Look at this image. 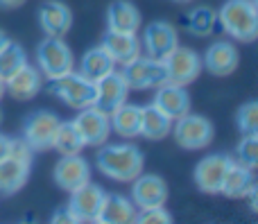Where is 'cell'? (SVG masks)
<instances>
[{"label":"cell","mask_w":258,"mask_h":224,"mask_svg":"<svg viewBox=\"0 0 258 224\" xmlns=\"http://www.w3.org/2000/svg\"><path fill=\"white\" fill-rule=\"evenodd\" d=\"M218 21L240 43H251L258 36V7L254 0H227L218 12Z\"/></svg>","instance_id":"7a4b0ae2"},{"label":"cell","mask_w":258,"mask_h":224,"mask_svg":"<svg viewBox=\"0 0 258 224\" xmlns=\"http://www.w3.org/2000/svg\"><path fill=\"white\" fill-rule=\"evenodd\" d=\"M136 206L122 195H104L98 213V222L102 224H132L136 220Z\"/></svg>","instance_id":"7402d4cb"},{"label":"cell","mask_w":258,"mask_h":224,"mask_svg":"<svg viewBox=\"0 0 258 224\" xmlns=\"http://www.w3.org/2000/svg\"><path fill=\"white\" fill-rule=\"evenodd\" d=\"M52 147L57 150L61 157H68V154H80L82 150L86 147L84 140H82L80 131L75 129V125H73V120L68 122H59L57 127V134H54V140H52Z\"/></svg>","instance_id":"f1b7e54d"},{"label":"cell","mask_w":258,"mask_h":224,"mask_svg":"<svg viewBox=\"0 0 258 224\" xmlns=\"http://www.w3.org/2000/svg\"><path fill=\"white\" fill-rule=\"evenodd\" d=\"M95 166L104 177L113 181H134L143 172L145 157L136 145L129 143H104L95 154Z\"/></svg>","instance_id":"6da1fadb"},{"label":"cell","mask_w":258,"mask_h":224,"mask_svg":"<svg viewBox=\"0 0 258 224\" xmlns=\"http://www.w3.org/2000/svg\"><path fill=\"white\" fill-rule=\"evenodd\" d=\"M111 131H116L122 138H138L141 136V107L138 104L122 102L111 113Z\"/></svg>","instance_id":"d4e9b609"},{"label":"cell","mask_w":258,"mask_h":224,"mask_svg":"<svg viewBox=\"0 0 258 224\" xmlns=\"http://www.w3.org/2000/svg\"><path fill=\"white\" fill-rule=\"evenodd\" d=\"M170 134L174 136V143L179 145L181 150H204L213 143L215 129L211 125L209 118L197 116V113L188 111L186 116L177 118L172 122V131Z\"/></svg>","instance_id":"8992f818"},{"label":"cell","mask_w":258,"mask_h":224,"mask_svg":"<svg viewBox=\"0 0 258 224\" xmlns=\"http://www.w3.org/2000/svg\"><path fill=\"white\" fill-rule=\"evenodd\" d=\"M91 181V166L84 157L80 154H68V157L59 159L54 166V184L66 193H73L75 188L84 186Z\"/></svg>","instance_id":"9a60e30c"},{"label":"cell","mask_w":258,"mask_h":224,"mask_svg":"<svg viewBox=\"0 0 258 224\" xmlns=\"http://www.w3.org/2000/svg\"><path fill=\"white\" fill-rule=\"evenodd\" d=\"M122 77H125L129 91H145V89H159L165 84V66L161 59L154 57H141L132 59L122 66Z\"/></svg>","instance_id":"ba28073f"},{"label":"cell","mask_w":258,"mask_h":224,"mask_svg":"<svg viewBox=\"0 0 258 224\" xmlns=\"http://www.w3.org/2000/svg\"><path fill=\"white\" fill-rule=\"evenodd\" d=\"M168 202V184L159 175H138L132 181V204L143 211V208L165 206Z\"/></svg>","instance_id":"4fadbf2b"},{"label":"cell","mask_w":258,"mask_h":224,"mask_svg":"<svg viewBox=\"0 0 258 224\" xmlns=\"http://www.w3.org/2000/svg\"><path fill=\"white\" fill-rule=\"evenodd\" d=\"M174 3H190V0H174Z\"/></svg>","instance_id":"f35d334b"},{"label":"cell","mask_w":258,"mask_h":224,"mask_svg":"<svg viewBox=\"0 0 258 224\" xmlns=\"http://www.w3.org/2000/svg\"><path fill=\"white\" fill-rule=\"evenodd\" d=\"M59 122H61L59 116L52 111H45V109L32 111V113H27L25 120H23V136L21 138L25 140L34 152L52 150V140H54V134H57Z\"/></svg>","instance_id":"52a82bcc"},{"label":"cell","mask_w":258,"mask_h":224,"mask_svg":"<svg viewBox=\"0 0 258 224\" xmlns=\"http://www.w3.org/2000/svg\"><path fill=\"white\" fill-rule=\"evenodd\" d=\"M111 70H116V61L109 57L102 45H98V48H91L89 52L82 57L80 70L77 72H82V75L91 82H98V80H102L104 75H109Z\"/></svg>","instance_id":"484cf974"},{"label":"cell","mask_w":258,"mask_h":224,"mask_svg":"<svg viewBox=\"0 0 258 224\" xmlns=\"http://www.w3.org/2000/svg\"><path fill=\"white\" fill-rule=\"evenodd\" d=\"M254 188H256L254 170L238 161H233L227 170V177H224V184H222L220 193L227 195V197H247Z\"/></svg>","instance_id":"cb8c5ba5"},{"label":"cell","mask_w":258,"mask_h":224,"mask_svg":"<svg viewBox=\"0 0 258 224\" xmlns=\"http://www.w3.org/2000/svg\"><path fill=\"white\" fill-rule=\"evenodd\" d=\"M107 27L113 32H136L141 27V12L129 0H113L107 9Z\"/></svg>","instance_id":"603a6c76"},{"label":"cell","mask_w":258,"mask_h":224,"mask_svg":"<svg viewBox=\"0 0 258 224\" xmlns=\"http://www.w3.org/2000/svg\"><path fill=\"white\" fill-rule=\"evenodd\" d=\"M23 66H27V54L23 50V45H18L16 41L9 39L7 43L0 48V80H9L16 70H21Z\"/></svg>","instance_id":"f546056e"},{"label":"cell","mask_w":258,"mask_h":224,"mask_svg":"<svg viewBox=\"0 0 258 224\" xmlns=\"http://www.w3.org/2000/svg\"><path fill=\"white\" fill-rule=\"evenodd\" d=\"M236 154H238V163H242V166H247V168L254 170L256 161H258V134H245L242 136Z\"/></svg>","instance_id":"1f68e13d"},{"label":"cell","mask_w":258,"mask_h":224,"mask_svg":"<svg viewBox=\"0 0 258 224\" xmlns=\"http://www.w3.org/2000/svg\"><path fill=\"white\" fill-rule=\"evenodd\" d=\"M3 95H5V80H0V100H3Z\"/></svg>","instance_id":"74e56055"},{"label":"cell","mask_w":258,"mask_h":224,"mask_svg":"<svg viewBox=\"0 0 258 224\" xmlns=\"http://www.w3.org/2000/svg\"><path fill=\"white\" fill-rule=\"evenodd\" d=\"M36 63H39L41 75L48 80L61 77L66 72L75 70V57L73 50L61 36H45L36 48Z\"/></svg>","instance_id":"277c9868"},{"label":"cell","mask_w":258,"mask_h":224,"mask_svg":"<svg viewBox=\"0 0 258 224\" xmlns=\"http://www.w3.org/2000/svg\"><path fill=\"white\" fill-rule=\"evenodd\" d=\"M127 95H129V86L125 77L116 70H111L102 80L95 82V107L107 113H111L122 102H127Z\"/></svg>","instance_id":"e0dca14e"},{"label":"cell","mask_w":258,"mask_h":224,"mask_svg":"<svg viewBox=\"0 0 258 224\" xmlns=\"http://www.w3.org/2000/svg\"><path fill=\"white\" fill-rule=\"evenodd\" d=\"M9 152H12V136L0 134V161H3V159H7Z\"/></svg>","instance_id":"836d02e7"},{"label":"cell","mask_w":258,"mask_h":224,"mask_svg":"<svg viewBox=\"0 0 258 224\" xmlns=\"http://www.w3.org/2000/svg\"><path fill=\"white\" fill-rule=\"evenodd\" d=\"M34 150L23 138H12V152L0 161V195H16L27 184Z\"/></svg>","instance_id":"3957f363"},{"label":"cell","mask_w":258,"mask_h":224,"mask_svg":"<svg viewBox=\"0 0 258 224\" xmlns=\"http://www.w3.org/2000/svg\"><path fill=\"white\" fill-rule=\"evenodd\" d=\"M138 224H170L172 222V215L165 211L163 206H154V208H143L141 213H136Z\"/></svg>","instance_id":"d6a6232c"},{"label":"cell","mask_w":258,"mask_h":224,"mask_svg":"<svg viewBox=\"0 0 258 224\" xmlns=\"http://www.w3.org/2000/svg\"><path fill=\"white\" fill-rule=\"evenodd\" d=\"M75 129L80 131L82 140L86 147H100L109 140L111 136V116L102 109H98L95 104L86 109H80V113L73 120Z\"/></svg>","instance_id":"9c48e42d"},{"label":"cell","mask_w":258,"mask_h":224,"mask_svg":"<svg viewBox=\"0 0 258 224\" xmlns=\"http://www.w3.org/2000/svg\"><path fill=\"white\" fill-rule=\"evenodd\" d=\"M0 125H3V111H0Z\"/></svg>","instance_id":"ab89813d"},{"label":"cell","mask_w":258,"mask_h":224,"mask_svg":"<svg viewBox=\"0 0 258 224\" xmlns=\"http://www.w3.org/2000/svg\"><path fill=\"white\" fill-rule=\"evenodd\" d=\"M102 48L116 63H129L141 54V41H138L136 32H113L107 30L102 41Z\"/></svg>","instance_id":"44dd1931"},{"label":"cell","mask_w":258,"mask_h":224,"mask_svg":"<svg viewBox=\"0 0 258 224\" xmlns=\"http://www.w3.org/2000/svg\"><path fill=\"white\" fill-rule=\"evenodd\" d=\"M177 45H179L177 30L165 21L150 23V25L145 27V32H143L141 48H145L147 57H154V59H161V61H163Z\"/></svg>","instance_id":"5bb4252c"},{"label":"cell","mask_w":258,"mask_h":224,"mask_svg":"<svg viewBox=\"0 0 258 224\" xmlns=\"http://www.w3.org/2000/svg\"><path fill=\"white\" fill-rule=\"evenodd\" d=\"M41 84H43L41 70L27 63V66H23L21 70L14 72L9 80H5V93H9L14 100L25 102V100H32L39 95Z\"/></svg>","instance_id":"ffe728a7"},{"label":"cell","mask_w":258,"mask_h":224,"mask_svg":"<svg viewBox=\"0 0 258 224\" xmlns=\"http://www.w3.org/2000/svg\"><path fill=\"white\" fill-rule=\"evenodd\" d=\"M238 63H240V54L231 41L211 43L209 50L204 52V59H202V66L215 77H229L231 72H236Z\"/></svg>","instance_id":"2e32d148"},{"label":"cell","mask_w":258,"mask_h":224,"mask_svg":"<svg viewBox=\"0 0 258 224\" xmlns=\"http://www.w3.org/2000/svg\"><path fill=\"white\" fill-rule=\"evenodd\" d=\"M231 163L233 159L227 157V154H209V157H204L195 166V172H192L195 186L206 195H220L224 177H227V170Z\"/></svg>","instance_id":"7c38bea8"},{"label":"cell","mask_w":258,"mask_h":224,"mask_svg":"<svg viewBox=\"0 0 258 224\" xmlns=\"http://www.w3.org/2000/svg\"><path fill=\"white\" fill-rule=\"evenodd\" d=\"M236 125L242 136L245 134H258V102L249 100L245 102L236 113Z\"/></svg>","instance_id":"4dcf8cb0"},{"label":"cell","mask_w":258,"mask_h":224,"mask_svg":"<svg viewBox=\"0 0 258 224\" xmlns=\"http://www.w3.org/2000/svg\"><path fill=\"white\" fill-rule=\"evenodd\" d=\"M25 0H0V7L5 9H14V7H21Z\"/></svg>","instance_id":"d590c367"},{"label":"cell","mask_w":258,"mask_h":224,"mask_svg":"<svg viewBox=\"0 0 258 224\" xmlns=\"http://www.w3.org/2000/svg\"><path fill=\"white\" fill-rule=\"evenodd\" d=\"M220 27L218 12L211 7H195L186 16V30L192 36H211Z\"/></svg>","instance_id":"83f0119b"},{"label":"cell","mask_w":258,"mask_h":224,"mask_svg":"<svg viewBox=\"0 0 258 224\" xmlns=\"http://www.w3.org/2000/svg\"><path fill=\"white\" fill-rule=\"evenodd\" d=\"M163 66H165V82L177 84V86H188L200 77L202 57L195 50L177 45V48L163 59Z\"/></svg>","instance_id":"30bf717a"},{"label":"cell","mask_w":258,"mask_h":224,"mask_svg":"<svg viewBox=\"0 0 258 224\" xmlns=\"http://www.w3.org/2000/svg\"><path fill=\"white\" fill-rule=\"evenodd\" d=\"M39 25L45 36H66L73 27V12L59 0H45L39 7Z\"/></svg>","instance_id":"d6986e66"},{"label":"cell","mask_w":258,"mask_h":224,"mask_svg":"<svg viewBox=\"0 0 258 224\" xmlns=\"http://www.w3.org/2000/svg\"><path fill=\"white\" fill-rule=\"evenodd\" d=\"M50 93L57 95L71 109H86L95 104V82L86 80L82 72H66L50 80Z\"/></svg>","instance_id":"5b68a950"},{"label":"cell","mask_w":258,"mask_h":224,"mask_svg":"<svg viewBox=\"0 0 258 224\" xmlns=\"http://www.w3.org/2000/svg\"><path fill=\"white\" fill-rule=\"evenodd\" d=\"M104 195L107 193L102 190V186L93 184V181H86L84 186L73 190L71 199H68V206H66L73 217V224L98 222V213H100V206H102Z\"/></svg>","instance_id":"8fae6325"},{"label":"cell","mask_w":258,"mask_h":224,"mask_svg":"<svg viewBox=\"0 0 258 224\" xmlns=\"http://www.w3.org/2000/svg\"><path fill=\"white\" fill-rule=\"evenodd\" d=\"M52 222L57 224V222H71L73 224V217H71V213H68V208H63V211H57L52 215Z\"/></svg>","instance_id":"e575fe53"},{"label":"cell","mask_w":258,"mask_h":224,"mask_svg":"<svg viewBox=\"0 0 258 224\" xmlns=\"http://www.w3.org/2000/svg\"><path fill=\"white\" fill-rule=\"evenodd\" d=\"M152 104L174 122L177 118L186 116V113L190 111V95H188L186 86H177V84L165 82V84H161L159 89H156V95H154V100H152Z\"/></svg>","instance_id":"ac0fdd59"},{"label":"cell","mask_w":258,"mask_h":224,"mask_svg":"<svg viewBox=\"0 0 258 224\" xmlns=\"http://www.w3.org/2000/svg\"><path fill=\"white\" fill-rule=\"evenodd\" d=\"M172 131V120L165 113H161L154 104L141 107V136L147 140H163Z\"/></svg>","instance_id":"4316f807"},{"label":"cell","mask_w":258,"mask_h":224,"mask_svg":"<svg viewBox=\"0 0 258 224\" xmlns=\"http://www.w3.org/2000/svg\"><path fill=\"white\" fill-rule=\"evenodd\" d=\"M7 41H9V36H7V34H5V32H3V30H0V48H3V45H5V43H7Z\"/></svg>","instance_id":"8d00e7d4"}]
</instances>
